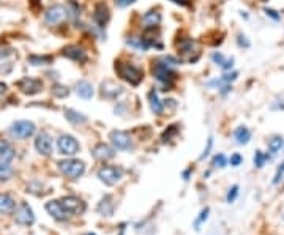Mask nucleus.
<instances>
[{
	"instance_id": "1",
	"label": "nucleus",
	"mask_w": 284,
	"mask_h": 235,
	"mask_svg": "<svg viewBox=\"0 0 284 235\" xmlns=\"http://www.w3.org/2000/svg\"><path fill=\"white\" fill-rule=\"evenodd\" d=\"M115 71L118 74V78L134 87L139 86L142 79H144V71L130 62H122V60H118V62H115Z\"/></svg>"
},
{
	"instance_id": "2",
	"label": "nucleus",
	"mask_w": 284,
	"mask_h": 235,
	"mask_svg": "<svg viewBox=\"0 0 284 235\" xmlns=\"http://www.w3.org/2000/svg\"><path fill=\"white\" fill-rule=\"evenodd\" d=\"M58 171H60L63 176H66L71 180H76L79 177L84 176L85 172V163L81 160H74V158H68V160H62L57 164Z\"/></svg>"
},
{
	"instance_id": "3",
	"label": "nucleus",
	"mask_w": 284,
	"mask_h": 235,
	"mask_svg": "<svg viewBox=\"0 0 284 235\" xmlns=\"http://www.w3.org/2000/svg\"><path fill=\"white\" fill-rule=\"evenodd\" d=\"M153 76L161 82V84L170 87L172 82L175 81L177 74L172 70V66H169L166 62H163V60H158V62L153 65Z\"/></svg>"
},
{
	"instance_id": "4",
	"label": "nucleus",
	"mask_w": 284,
	"mask_h": 235,
	"mask_svg": "<svg viewBox=\"0 0 284 235\" xmlns=\"http://www.w3.org/2000/svg\"><path fill=\"white\" fill-rule=\"evenodd\" d=\"M57 148H58V153H62L65 156H74L76 153H79L81 146L74 136L62 134L60 138L57 139Z\"/></svg>"
},
{
	"instance_id": "5",
	"label": "nucleus",
	"mask_w": 284,
	"mask_h": 235,
	"mask_svg": "<svg viewBox=\"0 0 284 235\" xmlns=\"http://www.w3.org/2000/svg\"><path fill=\"white\" fill-rule=\"evenodd\" d=\"M11 134L18 139H28L32 138L36 131V126L33 122H28V120H18L14 122L10 128Z\"/></svg>"
},
{
	"instance_id": "6",
	"label": "nucleus",
	"mask_w": 284,
	"mask_h": 235,
	"mask_svg": "<svg viewBox=\"0 0 284 235\" xmlns=\"http://www.w3.org/2000/svg\"><path fill=\"white\" fill-rule=\"evenodd\" d=\"M13 215H14V221L19 226H32L35 223V213L27 202H21Z\"/></svg>"
},
{
	"instance_id": "7",
	"label": "nucleus",
	"mask_w": 284,
	"mask_h": 235,
	"mask_svg": "<svg viewBox=\"0 0 284 235\" xmlns=\"http://www.w3.org/2000/svg\"><path fill=\"white\" fill-rule=\"evenodd\" d=\"M96 176H98L100 181H103L104 185L114 186L117 181L122 178V169L115 168V166H103V168L98 169Z\"/></svg>"
},
{
	"instance_id": "8",
	"label": "nucleus",
	"mask_w": 284,
	"mask_h": 235,
	"mask_svg": "<svg viewBox=\"0 0 284 235\" xmlns=\"http://www.w3.org/2000/svg\"><path fill=\"white\" fill-rule=\"evenodd\" d=\"M109 141L112 144V147L115 150H122V151H126V150H131L133 148V141H131V136L125 131H120V130H114L109 133Z\"/></svg>"
},
{
	"instance_id": "9",
	"label": "nucleus",
	"mask_w": 284,
	"mask_h": 235,
	"mask_svg": "<svg viewBox=\"0 0 284 235\" xmlns=\"http://www.w3.org/2000/svg\"><path fill=\"white\" fill-rule=\"evenodd\" d=\"M66 16H68V10H66L63 5H58V3L49 6L46 13H44V19H46L49 26L60 24V22H63L66 19Z\"/></svg>"
},
{
	"instance_id": "10",
	"label": "nucleus",
	"mask_w": 284,
	"mask_h": 235,
	"mask_svg": "<svg viewBox=\"0 0 284 235\" xmlns=\"http://www.w3.org/2000/svg\"><path fill=\"white\" fill-rule=\"evenodd\" d=\"M46 211L54 219H57V221H66V219H70V216H71L70 211L63 207L62 201H49V202H46Z\"/></svg>"
},
{
	"instance_id": "11",
	"label": "nucleus",
	"mask_w": 284,
	"mask_h": 235,
	"mask_svg": "<svg viewBox=\"0 0 284 235\" xmlns=\"http://www.w3.org/2000/svg\"><path fill=\"white\" fill-rule=\"evenodd\" d=\"M62 204H63V207L74 216H79L87 210L85 202L79 198H76V196H66V198L62 199Z\"/></svg>"
},
{
	"instance_id": "12",
	"label": "nucleus",
	"mask_w": 284,
	"mask_h": 235,
	"mask_svg": "<svg viewBox=\"0 0 284 235\" xmlns=\"http://www.w3.org/2000/svg\"><path fill=\"white\" fill-rule=\"evenodd\" d=\"M18 87L22 93L26 95H36L43 90V82L40 79H33V78H24L18 82Z\"/></svg>"
},
{
	"instance_id": "13",
	"label": "nucleus",
	"mask_w": 284,
	"mask_h": 235,
	"mask_svg": "<svg viewBox=\"0 0 284 235\" xmlns=\"http://www.w3.org/2000/svg\"><path fill=\"white\" fill-rule=\"evenodd\" d=\"M35 148L40 155L49 156L52 153V139L46 131H41L35 139Z\"/></svg>"
},
{
	"instance_id": "14",
	"label": "nucleus",
	"mask_w": 284,
	"mask_h": 235,
	"mask_svg": "<svg viewBox=\"0 0 284 235\" xmlns=\"http://www.w3.org/2000/svg\"><path fill=\"white\" fill-rule=\"evenodd\" d=\"M62 54H63V57L73 60V62H78V63H84V62H87V60H88L87 52L82 48L76 46V44H70V46L63 48Z\"/></svg>"
},
{
	"instance_id": "15",
	"label": "nucleus",
	"mask_w": 284,
	"mask_h": 235,
	"mask_svg": "<svg viewBox=\"0 0 284 235\" xmlns=\"http://www.w3.org/2000/svg\"><path fill=\"white\" fill-rule=\"evenodd\" d=\"M111 19V13H109V8H108V5L104 3V2H98L95 5V8H93V21H95V24L98 26V27H104L109 22Z\"/></svg>"
},
{
	"instance_id": "16",
	"label": "nucleus",
	"mask_w": 284,
	"mask_h": 235,
	"mask_svg": "<svg viewBox=\"0 0 284 235\" xmlns=\"http://www.w3.org/2000/svg\"><path fill=\"white\" fill-rule=\"evenodd\" d=\"M92 155H93L95 160H98V161H108V160H111V158L115 156V148L108 146V144H104V142H100L93 147Z\"/></svg>"
},
{
	"instance_id": "17",
	"label": "nucleus",
	"mask_w": 284,
	"mask_h": 235,
	"mask_svg": "<svg viewBox=\"0 0 284 235\" xmlns=\"http://www.w3.org/2000/svg\"><path fill=\"white\" fill-rule=\"evenodd\" d=\"M126 44H128L130 48L141 51V52H145L152 46H156L155 41L148 40V38H145V36H130V38H126Z\"/></svg>"
},
{
	"instance_id": "18",
	"label": "nucleus",
	"mask_w": 284,
	"mask_h": 235,
	"mask_svg": "<svg viewBox=\"0 0 284 235\" xmlns=\"http://www.w3.org/2000/svg\"><path fill=\"white\" fill-rule=\"evenodd\" d=\"M123 93V87L122 86H117L115 82L112 81H106L101 84V95L108 100H117L118 96Z\"/></svg>"
},
{
	"instance_id": "19",
	"label": "nucleus",
	"mask_w": 284,
	"mask_h": 235,
	"mask_svg": "<svg viewBox=\"0 0 284 235\" xmlns=\"http://www.w3.org/2000/svg\"><path fill=\"white\" fill-rule=\"evenodd\" d=\"M16 210V202L10 194L0 193V215H13Z\"/></svg>"
},
{
	"instance_id": "20",
	"label": "nucleus",
	"mask_w": 284,
	"mask_h": 235,
	"mask_svg": "<svg viewBox=\"0 0 284 235\" xmlns=\"http://www.w3.org/2000/svg\"><path fill=\"white\" fill-rule=\"evenodd\" d=\"M16 156V150L13 148L10 142L0 139V161L2 163H11Z\"/></svg>"
},
{
	"instance_id": "21",
	"label": "nucleus",
	"mask_w": 284,
	"mask_h": 235,
	"mask_svg": "<svg viewBox=\"0 0 284 235\" xmlns=\"http://www.w3.org/2000/svg\"><path fill=\"white\" fill-rule=\"evenodd\" d=\"M74 90H76L78 96H81L82 100H90V98L93 96V86L90 84L88 81H79L76 82V87H74Z\"/></svg>"
},
{
	"instance_id": "22",
	"label": "nucleus",
	"mask_w": 284,
	"mask_h": 235,
	"mask_svg": "<svg viewBox=\"0 0 284 235\" xmlns=\"http://www.w3.org/2000/svg\"><path fill=\"white\" fill-rule=\"evenodd\" d=\"M160 22H161V14L158 11H147L144 16H142V24H144L145 30L158 27Z\"/></svg>"
},
{
	"instance_id": "23",
	"label": "nucleus",
	"mask_w": 284,
	"mask_h": 235,
	"mask_svg": "<svg viewBox=\"0 0 284 235\" xmlns=\"http://www.w3.org/2000/svg\"><path fill=\"white\" fill-rule=\"evenodd\" d=\"M148 103H150V109H152L153 114H156V116H163L164 103L158 98L156 90H150V93H148Z\"/></svg>"
},
{
	"instance_id": "24",
	"label": "nucleus",
	"mask_w": 284,
	"mask_h": 235,
	"mask_svg": "<svg viewBox=\"0 0 284 235\" xmlns=\"http://www.w3.org/2000/svg\"><path fill=\"white\" fill-rule=\"evenodd\" d=\"M234 139L238 146H245L251 141V131L246 126H238L234 131Z\"/></svg>"
},
{
	"instance_id": "25",
	"label": "nucleus",
	"mask_w": 284,
	"mask_h": 235,
	"mask_svg": "<svg viewBox=\"0 0 284 235\" xmlns=\"http://www.w3.org/2000/svg\"><path fill=\"white\" fill-rule=\"evenodd\" d=\"M65 118L68 120L70 123L73 125H81V123H85L87 122V117L84 116L82 112H78L74 109H65Z\"/></svg>"
},
{
	"instance_id": "26",
	"label": "nucleus",
	"mask_w": 284,
	"mask_h": 235,
	"mask_svg": "<svg viewBox=\"0 0 284 235\" xmlns=\"http://www.w3.org/2000/svg\"><path fill=\"white\" fill-rule=\"evenodd\" d=\"M98 211L101 215L111 216L114 213V202H112V196H104L101 202L98 204Z\"/></svg>"
},
{
	"instance_id": "27",
	"label": "nucleus",
	"mask_w": 284,
	"mask_h": 235,
	"mask_svg": "<svg viewBox=\"0 0 284 235\" xmlns=\"http://www.w3.org/2000/svg\"><path fill=\"white\" fill-rule=\"evenodd\" d=\"M212 59H213V62H215L216 65L223 68V70H230V68L234 66V59H232V57L226 59V57L221 54V52H213Z\"/></svg>"
},
{
	"instance_id": "28",
	"label": "nucleus",
	"mask_w": 284,
	"mask_h": 235,
	"mask_svg": "<svg viewBox=\"0 0 284 235\" xmlns=\"http://www.w3.org/2000/svg\"><path fill=\"white\" fill-rule=\"evenodd\" d=\"M178 52L182 56H191L193 52H196V41L193 40H183L178 44Z\"/></svg>"
},
{
	"instance_id": "29",
	"label": "nucleus",
	"mask_w": 284,
	"mask_h": 235,
	"mask_svg": "<svg viewBox=\"0 0 284 235\" xmlns=\"http://www.w3.org/2000/svg\"><path fill=\"white\" fill-rule=\"evenodd\" d=\"M28 63L33 65V66H41V65H49L52 63V57L51 56H36V54H32L28 56Z\"/></svg>"
},
{
	"instance_id": "30",
	"label": "nucleus",
	"mask_w": 284,
	"mask_h": 235,
	"mask_svg": "<svg viewBox=\"0 0 284 235\" xmlns=\"http://www.w3.org/2000/svg\"><path fill=\"white\" fill-rule=\"evenodd\" d=\"M283 146H284V139L281 136H273V138L268 141V151H270L272 155H276Z\"/></svg>"
},
{
	"instance_id": "31",
	"label": "nucleus",
	"mask_w": 284,
	"mask_h": 235,
	"mask_svg": "<svg viewBox=\"0 0 284 235\" xmlns=\"http://www.w3.org/2000/svg\"><path fill=\"white\" fill-rule=\"evenodd\" d=\"M13 168L8 164V163H2L0 161V181H6V180H10L13 177Z\"/></svg>"
},
{
	"instance_id": "32",
	"label": "nucleus",
	"mask_w": 284,
	"mask_h": 235,
	"mask_svg": "<svg viewBox=\"0 0 284 235\" xmlns=\"http://www.w3.org/2000/svg\"><path fill=\"white\" fill-rule=\"evenodd\" d=\"M52 95L57 98H65L70 95V90H68V87H65L62 84H54L52 86Z\"/></svg>"
},
{
	"instance_id": "33",
	"label": "nucleus",
	"mask_w": 284,
	"mask_h": 235,
	"mask_svg": "<svg viewBox=\"0 0 284 235\" xmlns=\"http://www.w3.org/2000/svg\"><path fill=\"white\" fill-rule=\"evenodd\" d=\"M268 156L267 153H264V151H260V150H257L256 151V155H254V166H256V168H264V164L267 163V160H268Z\"/></svg>"
},
{
	"instance_id": "34",
	"label": "nucleus",
	"mask_w": 284,
	"mask_h": 235,
	"mask_svg": "<svg viewBox=\"0 0 284 235\" xmlns=\"http://www.w3.org/2000/svg\"><path fill=\"white\" fill-rule=\"evenodd\" d=\"M227 163H229V161H227V158L224 156L223 153L215 155V156H213V161H212V164L215 166V168H220V169L226 168V164H227Z\"/></svg>"
},
{
	"instance_id": "35",
	"label": "nucleus",
	"mask_w": 284,
	"mask_h": 235,
	"mask_svg": "<svg viewBox=\"0 0 284 235\" xmlns=\"http://www.w3.org/2000/svg\"><path fill=\"white\" fill-rule=\"evenodd\" d=\"M208 213H210V208H204V210L199 213V216H198V219H196V223H194V227H196V231L200 229V224H202L204 221H207Z\"/></svg>"
},
{
	"instance_id": "36",
	"label": "nucleus",
	"mask_w": 284,
	"mask_h": 235,
	"mask_svg": "<svg viewBox=\"0 0 284 235\" xmlns=\"http://www.w3.org/2000/svg\"><path fill=\"white\" fill-rule=\"evenodd\" d=\"M237 196H238V185H234V186L227 191V194H226V202H227V204H232V202L237 199Z\"/></svg>"
},
{
	"instance_id": "37",
	"label": "nucleus",
	"mask_w": 284,
	"mask_h": 235,
	"mask_svg": "<svg viewBox=\"0 0 284 235\" xmlns=\"http://www.w3.org/2000/svg\"><path fill=\"white\" fill-rule=\"evenodd\" d=\"M242 161H243L242 155H240V153H234L232 156H230L229 164H230V166H234V168H237V166H240V164H242Z\"/></svg>"
},
{
	"instance_id": "38",
	"label": "nucleus",
	"mask_w": 284,
	"mask_h": 235,
	"mask_svg": "<svg viewBox=\"0 0 284 235\" xmlns=\"http://www.w3.org/2000/svg\"><path fill=\"white\" fill-rule=\"evenodd\" d=\"M212 146H213V139H212V138H208V141H207V147L204 148L202 155L199 156V160H204L205 156H208V153H210V150H212Z\"/></svg>"
},
{
	"instance_id": "39",
	"label": "nucleus",
	"mask_w": 284,
	"mask_h": 235,
	"mask_svg": "<svg viewBox=\"0 0 284 235\" xmlns=\"http://www.w3.org/2000/svg\"><path fill=\"white\" fill-rule=\"evenodd\" d=\"M283 176H284V163H281V166L278 168V172H276V176H275V178H273V183H275V185L280 183V180L283 178Z\"/></svg>"
},
{
	"instance_id": "40",
	"label": "nucleus",
	"mask_w": 284,
	"mask_h": 235,
	"mask_svg": "<svg viewBox=\"0 0 284 235\" xmlns=\"http://www.w3.org/2000/svg\"><path fill=\"white\" fill-rule=\"evenodd\" d=\"M133 3H136V0H115V5L120 6V8H126V6H130Z\"/></svg>"
},
{
	"instance_id": "41",
	"label": "nucleus",
	"mask_w": 284,
	"mask_h": 235,
	"mask_svg": "<svg viewBox=\"0 0 284 235\" xmlns=\"http://www.w3.org/2000/svg\"><path fill=\"white\" fill-rule=\"evenodd\" d=\"M238 46L242 48H250V41L246 40L245 35H238Z\"/></svg>"
},
{
	"instance_id": "42",
	"label": "nucleus",
	"mask_w": 284,
	"mask_h": 235,
	"mask_svg": "<svg viewBox=\"0 0 284 235\" xmlns=\"http://www.w3.org/2000/svg\"><path fill=\"white\" fill-rule=\"evenodd\" d=\"M11 48L8 46H5V48H0V59H5V57H8L11 54Z\"/></svg>"
},
{
	"instance_id": "43",
	"label": "nucleus",
	"mask_w": 284,
	"mask_h": 235,
	"mask_svg": "<svg viewBox=\"0 0 284 235\" xmlns=\"http://www.w3.org/2000/svg\"><path fill=\"white\" fill-rule=\"evenodd\" d=\"M265 13H267V16H270V18H273L275 21H280V14L278 13H276L275 10H268V8H265Z\"/></svg>"
},
{
	"instance_id": "44",
	"label": "nucleus",
	"mask_w": 284,
	"mask_h": 235,
	"mask_svg": "<svg viewBox=\"0 0 284 235\" xmlns=\"http://www.w3.org/2000/svg\"><path fill=\"white\" fill-rule=\"evenodd\" d=\"M170 2H174L178 6H188V0H170Z\"/></svg>"
},
{
	"instance_id": "45",
	"label": "nucleus",
	"mask_w": 284,
	"mask_h": 235,
	"mask_svg": "<svg viewBox=\"0 0 284 235\" xmlns=\"http://www.w3.org/2000/svg\"><path fill=\"white\" fill-rule=\"evenodd\" d=\"M5 90H6V86L3 84V82H0V95H2Z\"/></svg>"
},
{
	"instance_id": "46",
	"label": "nucleus",
	"mask_w": 284,
	"mask_h": 235,
	"mask_svg": "<svg viewBox=\"0 0 284 235\" xmlns=\"http://www.w3.org/2000/svg\"><path fill=\"white\" fill-rule=\"evenodd\" d=\"M190 178V169L183 172V180H188Z\"/></svg>"
},
{
	"instance_id": "47",
	"label": "nucleus",
	"mask_w": 284,
	"mask_h": 235,
	"mask_svg": "<svg viewBox=\"0 0 284 235\" xmlns=\"http://www.w3.org/2000/svg\"><path fill=\"white\" fill-rule=\"evenodd\" d=\"M260 2H268V0H260Z\"/></svg>"
},
{
	"instance_id": "48",
	"label": "nucleus",
	"mask_w": 284,
	"mask_h": 235,
	"mask_svg": "<svg viewBox=\"0 0 284 235\" xmlns=\"http://www.w3.org/2000/svg\"><path fill=\"white\" fill-rule=\"evenodd\" d=\"M88 235H95V234H88Z\"/></svg>"
}]
</instances>
